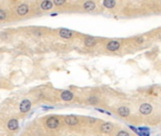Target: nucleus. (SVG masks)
<instances>
[{
    "mask_svg": "<svg viewBox=\"0 0 161 136\" xmlns=\"http://www.w3.org/2000/svg\"><path fill=\"white\" fill-rule=\"evenodd\" d=\"M116 113L121 118H128L131 115V110L128 106H120L116 110Z\"/></svg>",
    "mask_w": 161,
    "mask_h": 136,
    "instance_id": "10",
    "label": "nucleus"
},
{
    "mask_svg": "<svg viewBox=\"0 0 161 136\" xmlns=\"http://www.w3.org/2000/svg\"><path fill=\"white\" fill-rule=\"evenodd\" d=\"M160 6H161V0H160Z\"/></svg>",
    "mask_w": 161,
    "mask_h": 136,
    "instance_id": "24",
    "label": "nucleus"
},
{
    "mask_svg": "<svg viewBox=\"0 0 161 136\" xmlns=\"http://www.w3.org/2000/svg\"><path fill=\"white\" fill-rule=\"evenodd\" d=\"M7 128L9 131L13 132L19 128V121L17 118H10L7 123Z\"/></svg>",
    "mask_w": 161,
    "mask_h": 136,
    "instance_id": "15",
    "label": "nucleus"
},
{
    "mask_svg": "<svg viewBox=\"0 0 161 136\" xmlns=\"http://www.w3.org/2000/svg\"><path fill=\"white\" fill-rule=\"evenodd\" d=\"M153 112V106L150 102H142L138 106V113L142 116H150Z\"/></svg>",
    "mask_w": 161,
    "mask_h": 136,
    "instance_id": "4",
    "label": "nucleus"
},
{
    "mask_svg": "<svg viewBox=\"0 0 161 136\" xmlns=\"http://www.w3.org/2000/svg\"><path fill=\"white\" fill-rule=\"evenodd\" d=\"M62 124V119L57 115H49L45 121V128L49 131H57L59 129Z\"/></svg>",
    "mask_w": 161,
    "mask_h": 136,
    "instance_id": "1",
    "label": "nucleus"
},
{
    "mask_svg": "<svg viewBox=\"0 0 161 136\" xmlns=\"http://www.w3.org/2000/svg\"><path fill=\"white\" fill-rule=\"evenodd\" d=\"M38 8L42 11H50L54 9V4L52 0H41Z\"/></svg>",
    "mask_w": 161,
    "mask_h": 136,
    "instance_id": "12",
    "label": "nucleus"
},
{
    "mask_svg": "<svg viewBox=\"0 0 161 136\" xmlns=\"http://www.w3.org/2000/svg\"><path fill=\"white\" fill-rule=\"evenodd\" d=\"M82 9L85 13H93L97 10V4L93 0H85L82 4Z\"/></svg>",
    "mask_w": 161,
    "mask_h": 136,
    "instance_id": "9",
    "label": "nucleus"
},
{
    "mask_svg": "<svg viewBox=\"0 0 161 136\" xmlns=\"http://www.w3.org/2000/svg\"><path fill=\"white\" fill-rule=\"evenodd\" d=\"M63 122L67 127L75 128V127H78L81 124V118L79 116L74 115V114H69V115H64L63 117Z\"/></svg>",
    "mask_w": 161,
    "mask_h": 136,
    "instance_id": "3",
    "label": "nucleus"
},
{
    "mask_svg": "<svg viewBox=\"0 0 161 136\" xmlns=\"http://www.w3.org/2000/svg\"><path fill=\"white\" fill-rule=\"evenodd\" d=\"M102 6L106 10H113L117 6V1L116 0H102Z\"/></svg>",
    "mask_w": 161,
    "mask_h": 136,
    "instance_id": "16",
    "label": "nucleus"
},
{
    "mask_svg": "<svg viewBox=\"0 0 161 136\" xmlns=\"http://www.w3.org/2000/svg\"><path fill=\"white\" fill-rule=\"evenodd\" d=\"M18 0H13V2H17Z\"/></svg>",
    "mask_w": 161,
    "mask_h": 136,
    "instance_id": "23",
    "label": "nucleus"
},
{
    "mask_svg": "<svg viewBox=\"0 0 161 136\" xmlns=\"http://www.w3.org/2000/svg\"><path fill=\"white\" fill-rule=\"evenodd\" d=\"M31 107H32V102L31 99L28 98H24L19 104V113L21 114H26L31 111Z\"/></svg>",
    "mask_w": 161,
    "mask_h": 136,
    "instance_id": "7",
    "label": "nucleus"
},
{
    "mask_svg": "<svg viewBox=\"0 0 161 136\" xmlns=\"http://www.w3.org/2000/svg\"><path fill=\"white\" fill-rule=\"evenodd\" d=\"M31 10V8L28 4L26 3H21L19 5L16 6L15 8V14L18 17H25L26 15H28Z\"/></svg>",
    "mask_w": 161,
    "mask_h": 136,
    "instance_id": "6",
    "label": "nucleus"
},
{
    "mask_svg": "<svg viewBox=\"0 0 161 136\" xmlns=\"http://www.w3.org/2000/svg\"><path fill=\"white\" fill-rule=\"evenodd\" d=\"M58 34L60 38L64 39V40H71L75 36V32L73 30L67 29V28H60L58 30Z\"/></svg>",
    "mask_w": 161,
    "mask_h": 136,
    "instance_id": "11",
    "label": "nucleus"
},
{
    "mask_svg": "<svg viewBox=\"0 0 161 136\" xmlns=\"http://www.w3.org/2000/svg\"><path fill=\"white\" fill-rule=\"evenodd\" d=\"M9 17V13L8 11L4 9H0V22L7 20V18Z\"/></svg>",
    "mask_w": 161,
    "mask_h": 136,
    "instance_id": "19",
    "label": "nucleus"
},
{
    "mask_svg": "<svg viewBox=\"0 0 161 136\" xmlns=\"http://www.w3.org/2000/svg\"><path fill=\"white\" fill-rule=\"evenodd\" d=\"M60 99L64 102H72L75 100V95L70 90H63L60 93Z\"/></svg>",
    "mask_w": 161,
    "mask_h": 136,
    "instance_id": "8",
    "label": "nucleus"
},
{
    "mask_svg": "<svg viewBox=\"0 0 161 136\" xmlns=\"http://www.w3.org/2000/svg\"><path fill=\"white\" fill-rule=\"evenodd\" d=\"M85 123L88 124L89 126H95L96 124H98L100 122V119L95 118V117H85Z\"/></svg>",
    "mask_w": 161,
    "mask_h": 136,
    "instance_id": "17",
    "label": "nucleus"
},
{
    "mask_svg": "<svg viewBox=\"0 0 161 136\" xmlns=\"http://www.w3.org/2000/svg\"><path fill=\"white\" fill-rule=\"evenodd\" d=\"M0 38H2V39H8L9 38V33L5 32V31L0 32Z\"/></svg>",
    "mask_w": 161,
    "mask_h": 136,
    "instance_id": "21",
    "label": "nucleus"
},
{
    "mask_svg": "<svg viewBox=\"0 0 161 136\" xmlns=\"http://www.w3.org/2000/svg\"><path fill=\"white\" fill-rule=\"evenodd\" d=\"M85 101H86L87 104H89L91 106H97L102 103V98L98 96V95L92 94V95H89V96H87Z\"/></svg>",
    "mask_w": 161,
    "mask_h": 136,
    "instance_id": "13",
    "label": "nucleus"
},
{
    "mask_svg": "<svg viewBox=\"0 0 161 136\" xmlns=\"http://www.w3.org/2000/svg\"><path fill=\"white\" fill-rule=\"evenodd\" d=\"M136 42H138V44H141L144 42V38L143 37H138L136 38Z\"/></svg>",
    "mask_w": 161,
    "mask_h": 136,
    "instance_id": "22",
    "label": "nucleus"
},
{
    "mask_svg": "<svg viewBox=\"0 0 161 136\" xmlns=\"http://www.w3.org/2000/svg\"><path fill=\"white\" fill-rule=\"evenodd\" d=\"M113 133L115 134V135H118V136H131V135H133L132 132L126 131V129H118V131L113 132Z\"/></svg>",
    "mask_w": 161,
    "mask_h": 136,
    "instance_id": "18",
    "label": "nucleus"
},
{
    "mask_svg": "<svg viewBox=\"0 0 161 136\" xmlns=\"http://www.w3.org/2000/svg\"><path fill=\"white\" fill-rule=\"evenodd\" d=\"M102 121V120H100ZM99 122L98 131L102 134H112L116 129V126L111 122Z\"/></svg>",
    "mask_w": 161,
    "mask_h": 136,
    "instance_id": "2",
    "label": "nucleus"
},
{
    "mask_svg": "<svg viewBox=\"0 0 161 136\" xmlns=\"http://www.w3.org/2000/svg\"><path fill=\"white\" fill-rule=\"evenodd\" d=\"M55 7H62L67 2V0H52Z\"/></svg>",
    "mask_w": 161,
    "mask_h": 136,
    "instance_id": "20",
    "label": "nucleus"
},
{
    "mask_svg": "<svg viewBox=\"0 0 161 136\" xmlns=\"http://www.w3.org/2000/svg\"><path fill=\"white\" fill-rule=\"evenodd\" d=\"M121 46H122V44L118 40L108 41L104 45L105 49L109 51V52H117V51H118L121 48Z\"/></svg>",
    "mask_w": 161,
    "mask_h": 136,
    "instance_id": "5",
    "label": "nucleus"
},
{
    "mask_svg": "<svg viewBox=\"0 0 161 136\" xmlns=\"http://www.w3.org/2000/svg\"><path fill=\"white\" fill-rule=\"evenodd\" d=\"M98 44L97 38L92 37V36H85L84 39V45L87 48H92L96 46Z\"/></svg>",
    "mask_w": 161,
    "mask_h": 136,
    "instance_id": "14",
    "label": "nucleus"
}]
</instances>
